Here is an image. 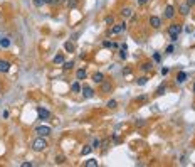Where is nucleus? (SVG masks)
I'll return each mask as SVG.
<instances>
[{
    "label": "nucleus",
    "mask_w": 195,
    "mask_h": 167,
    "mask_svg": "<svg viewBox=\"0 0 195 167\" xmlns=\"http://www.w3.org/2000/svg\"><path fill=\"white\" fill-rule=\"evenodd\" d=\"M0 46L4 47V49H7V47L10 46V41L7 37H0Z\"/></svg>",
    "instance_id": "24"
},
{
    "label": "nucleus",
    "mask_w": 195,
    "mask_h": 167,
    "mask_svg": "<svg viewBox=\"0 0 195 167\" xmlns=\"http://www.w3.org/2000/svg\"><path fill=\"white\" fill-rule=\"evenodd\" d=\"M124 30H126V22H119V24H113V26H111V29L108 30V34L118 36V34H121V32H124Z\"/></svg>",
    "instance_id": "2"
},
{
    "label": "nucleus",
    "mask_w": 195,
    "mask_h": 167,
    "mask_svg": "<svg viewBox=\"0 0 195 167\" xmlns=\"http://www.w3.org/2000/svg\"><path fill=\"white\" fill-rule=\"evenodd\" d=\"M178 12H180V15L187 17V15H188V12H190V7H188L187 4H180V5H178Z\"/></svg>",
    "instance_id": "14"
},
{
    "label": "nucleus",
    "mask_w": 195,
    "mask_h": 167,
    "mask_svg": "<svg viewBox=\"0 0 195 167\" xmlns=\"http://www.w3.org/2000/svg\"><path fill=\"white\" fill-rule=\"evenodd\" d=\"M32 2H34L35 7H44V5H46V2H44V0H32Z\"/></svg>",
    "instance_id": "33"
},
{
    "label": "nucleus",
    "mask_w": 195,
    "mask_h": 167,
    "mask_svg": "<svg viewBox=\"0 0 195 167\" xmlns=\"http://www.w3.org/2000/svg\"><path fill=\"white\" fill-rule=\"evenodd\" d=\"M153 59L157 61V63H160V61H161V56L158 54V52H155V54H153Z\"/></svg>",
    "instance_id": "35"
},
{
    "label": "nucleus",
    "mask_w": 195,
    "mask_h": 167,
    "mask_svg": "<svg viewBox=\"0 0 195 167\" xmlns=\"http://www.w3.org/2000/svg\"><path fill=\"white\" fill-rule=\"evenodd\" d=\"M20 165H22V167H32L34 164H32V162H22Z\"/></svg>",
    "instance_id": "40"
},
{
    "label": "nucleus",
    "mask_w": 195,
    "mask_h": 167,
    "mask_svg": "<svg viewBox=\"0 0 195 167\" xmlns=\"http://www.w3.org/2000/svg\"><path fill=\"white\" fill-rule=\"evenodd\" d=\"M148 22H150V26H152L153 29H160V27H161V19L157 17V15H152Z\"/></svg>",
    "instance_id": "8"
},
{
    "label": "nucleus",
    "mask_w": 195,
    "mask_h": 167,
    "mask_svg": "<svg viewBox=\"0 0 195 167\" xmlns=\"http://www.w3.org/2000/svg\"><path fill=\"white\" fill-rule=\"evenodd\" d=\"M136 101H146V96H145V94H141V96H138V98H136Z\"/></svg>",
    "instance_id": "41"
},
{
    "label": "nucleus",
    "mask_w": 195,
    "mask_h": 167,
    "mask_svg": "<svg viewBox=\"0 0 195 167\" xmlns=\"http://www.w3.org/2000/svg\"><path fill=\"white\" fill-rule=\"evenodd\" d=\"M175 14H177V12H175V7H173V5H166V7H165V12H163V17H165V19H173Z\"/></svg>",
    "instance_id": "7"
},
{
    "label": "nucleus",
    "mask_w": 195,
    "mask_h": 167,
    "mask_svg": "<svg viewBox=\"0 0 195 167\" xmlns=\"http://www.w3.org/2000/svg\"><path fill=\"white\" fill-rule=\"evenodd\" d=\"M136 4L138 5H146L148 4V0H136Z\"/></svg>",
    "instance_id": "38"
},
{
    "label": "nucleus",
    "mask_w": 195,
    "mask_h": 167,
    "mask_svg": "<svg viewBox=\"0 0 195 167\" xmlns=\"http://www.w3.org/2000/svg\"><path fill=\"white\" fill-rule=\"evenodd\" d=\"M86 167H98V160L96 159H89V160H86L84 162Z\"/></svg>",
    "instance_id": "22"
},
{
    "label": "nucleus",
    "mask_w": 195,
    "mask_h": 167,
    "mask_svg": "<svg viewBox=\"0 0 195 167\" xmlns=\"http://www.w3.org/2000/svg\"><path fill=\"white\" fill-rule=\"evenodd\" d=\"M170 41H172V42H177V41H178V36H170Z\"/></svg>",
    "instance_id": "42"
},
{
    "label": "nucleus",
    "mask_w": 195,
    "mask_h": 167,
    "mask_svg": "<svg viewBox=\"0 0 195 167\" xmlns=\"http://www.w3.org/2000/svg\"><path fill=\"white\" fill-rule=\"evenodd\" d=\"M104 24L113 26V24H115V17H113V15H106V17H104Z\"/></svg>",
    "instance_id": "27"
},
{
    "label": "nucleus",
    "mask_w": 195,
    "mask_h": 167,
    "mask_svg": "<svg viewBox=\"0 0 195 167\" xmlns=\"http://www.w3.org/2000/svg\"><path fill=\"white\" fill-rule=\"evenodd\" d=\"M77 4H79L77 0H68V2H66V5H68L69 9H76V7H77Z\"/></svg>",
    "instance_id": "26"
},
{
    "label": "nucleus",
    "mask_w": 195,
    "mask_h": 167,
    "mask_svg": "<svg viewBox=\"0 0 195 167\" xmlns=\"http://www.w3.org/2000/svg\"><path fill=\"white\" fill-rule=\"evenodd\" d=\"M64 160H66L64 155H56V164H64Z\"/></svg>",
    "instance_id": "32"
},
{
    "label": "nucleus",
    "mask_w": 195,
    "mask_h": 167,
    "mask_svg": "<svg viewBox=\"0 0 195 167\" xmlns=\"http://www.w3.org/2000/svg\"><path fill=\"white\" fill-rule=\"evenodd\" d=\"M180 32H182V26H180V24H170L168 26V34L170 36H178L180 34Z\"/></svg>",
    "instance_id": "5"
},
{
    "label": "nucleus",
    "mask_w": 195,
    "mask_h": 167,
    "mask_svg": "<svg viewBox=\"0 0 195 167\" xmlns=\"http://www.w3.org/2000/svg\"><path fill=\"white\" fill-rule=\"evenodd\" d=\"M37 115H39V120H47V118L51 116V111L46 110V108H42V107H39L37 108Z\"/></svg>",
    "instance_id": "6"
},
{
    "label": "nucleus",
    "mask_w": 195,
    "mask_h": 167,
    "mask_svg": "<svg viewBox=\"0 0 195 167\" xmlns=\"http://www.w3.org/2000/svg\"><path fill=\"white\" fill-rule=\"evenodd\" d=\"M47 147H49V144H47L46 137H40L39 135L37 138H34V142H32V149H34V152H42V150H46Z\"/></svg>",
    "instance_id": "1"
},
{
    "label": "nucleus",
    "mask_w": 195,
    "mask_h": 167,
    "mask_svg": "<svg viewBox=\"0 0 195 167\" xmlns=\"http://www.w3.org/2000/svg\"><path fill=\"white\" fill-rule=\"evenodd\" d=\"M99 147H101V140H99V138H94L93 140V149H99Z\"/></svg>",
    "instance_id": "31"
},
{
    "label": "nucleus",
    "mask_w": 195,
    "mask_h": 167,
    "mask_svg": "<svg viewBox=\"0 0 195 167\" xmlns=\"http://www.w3.org/2000/svg\"><path fill=\"white\" fill-rule=\"evenodd\" d=\"M74 68V61H64L62 63V69L64 71H69V69Z\"/></svg>",
    "instance_id": "18"
},
{
    "label": "nucleus",
    "mask_w": 195,
    "mask_h": 167,
    "mask_svg": "<svg viewBox=\"0 0 195 167\" xmlns=\"http://www.w3.org/2000/svg\"><path fill=\"white\" fill-rule=\"evenodd\" d=\"M146 83H148V76H141V78L136 79V85L138 86H143V85H146Z\"/></svg>",
    "instance_id": "23"
},
{
    "label": "nucleus",
    "mask_w": 195,
    "mask_h": 167,
    "mask_svg": "<svg viewBox=\"0 0 195 167\" xmlns=\"http://www.w3.org/2000/svg\"><path fill=\"white\" fill-rule=\"evenodd\" d=\"M136 127H145V120H136Z\"/></svg>",
    "instance_id": "39"
},
{
    "label": "nucleus",
    "mask_w": 195,
    "mask_h": 167,
    "mask_svg": "<svg viewBox=\"0 0 195 167\" xmlns=\"http://www.w3.org/2000/svg\"><path fill=\"white\" fill-rule=\"evenodd\" d=\"M128 49H126V47H119V57H121V59H126V57H128Z\"/></svg>",
    "instance_id": "25"
},
{
    "label": "nucleus",
    "mask_w": 195,
    "mask_h": 167,
    "mask_svg": "<svg viewBox=\"0 0 195 167\" xmlns=\"http://www.w3.org/2000/svg\"><path fill=\"white\" fill-rule=\"evenodd\" d=\"M51 132H52V128L49 127V125H39L37 128H35V133L40 135V137H49Z\"/></svg>",
    "instance_id": "3"
},
{
    "label": "nucleus",
    "mask_w": 195,
    "mask_h": 167,
    "mask_svg": "<svg viewBox=\"0 0 195 167\" xmlns=\"http://www.w3.org/2000/svg\"><path fill=\"white\" fill-rule=\"evenodd\" d=\"M173 51H175V47H173V46H168V47H166V54H172Z\"/></svg>",
    "instance_id": "37"
},
{
    "label": "nucleus",
    "mask_w": 195,
    "mask_h": 167,
    "mask_svg": "<svg viewBox=\"0 0 195 167\" xmlns=\"http://www.w3.org/2000/svg\"><path fill=\"white\" fill-rule=\"evenodd\" d=\"M10 63L7 59H0V73H9L10 71Z\"/></svg>",
    "instance_id": "11"
},
{
    "label": "nucleus",
    "mask_w": 195,
    "mask_h": 167,
    "mask_svg": "<svg viewBox=\"0 0 195 167\" xmlns=\"http://www.w3.org/2000/svg\"><path fill=\"white\" fill-rule=\"evenodd\" d=\"M81 93H82L84 98H93V96H94V90L89 85H82V86H81Z\"/></svg>",
    "instance_id": "4"
},
{
    "label": "nucleus",
    "mask_w": 195,
    "mask_h": 167,
    "mask_svg": "<svg viewBox=\"0 0 195 167\" xmlns=\"http://www.w3.org/2000/svg\"><path fill=\"white\" fill-rule=\"evenodd\" d=\"M99 86H101V93H111V91H113V83L111 81H106V79H104Z\"/></svg>",
    "instance_id": "9"
},
{
    "label": "nucleus",
    "mask_w": 195,
    "mask_h": 167,
    "mask_svg": "<svg viewBox=\"0 0 195 167\" xmlns=\"http://www.w3.org/2000/svg\"><path fill=\"white\" fill-rule=\"evenodd\" d=\"M187 5H188V7H194V5H195V0H187Z\"/></svg>",
    "instance_id": "43"
},
{
    "label": "nucleus",
    "mask_w": 195,
    "mask_h": 167,
    "mask_svg": "<svg viewBox=\"0 0 195 167\" xmlns=\"http://www.w3.org/2000/svg\"><path fill=\"white\" fill-rule=\"evenodd\" d=\"M165 91H166V83L163 81V83H161V85L157 88V91H155V93H157V96H161V94H165Z\"/></svg>",
    "instance_id": "16"
},
{
    "label": "nucleus",
    "mask_w": 195,
    "mask_h": 167,
    "mask_svg": "<svg viewBox=\"0 0 195 167\" xmlns=\"http://www.w3.org/2000/svg\"><path fill=\"white\" fill-rule=\"evenodd\" d=\"M64 49H66V52H74V44L71 42V41H68V42H64Z\"/></svg>",
    "instance_id": "19"
},
{
    "label": "nucleus",
    "mask_w": 195,
    "mask_h": 167,
    "mask_svg": "<svg viewBox=\"0 0 195 167\" xmlns=\"http://www.w3.org/2000/svg\"><path fill=\"white\" fill-rule=\"evenodd\" d=\"M106 107L110 108V110H113V108H116V107H118V101H116V100H110V101L106 103Z\"/></svg>",
    "instance_id": "28"
},
{
    "label": "nucleus",
    "mask_w": 195,
    "mask_h": 167,
    "mask_svg": "<svg viewBox=\"0 0 195 167\" xmlns=\"http://www.w3.org/2000/svg\"><path fill=\"white\" fill-rule=\"evenodd\" d=\"M194 93H195V83H194Z\"/></svg>",
    "instance_id": "45"
},
{
    "label": "nucleus",
    "mask_w": 195,
    "mask_h": 167,
    "mask_svg": "<svg viewBox=\"0 0 195 167\" xmlns=\"http://www.w3.org/2000/svg\"><path fill=\"white\" fill-rule=\"evenodd\" d=\"M66 2H68V0H52V2H51V5H52V7H57V5L66 4Z\"/></svg>",
    "instance_id": "30"
},
{
    "label": "nucleus",
    "mask_w": 195,
    "mask_h": 167,
    "mask_svg": "<svg viewBox=\"0 0 195 167\" xmlns=\"http://www.w3.org/2000/svg\"><path fill=\"white\" fill-rule=\"evenodd\" d=\"M141 69H143L145 73H150L153 69V63H150V61H145L143 64H141Z\"/></svg>",
    "instance_id": "17"
},
{
    "label": "nucleus",
    "mask_w": 195,
    "mask_h": 167,
    "mask_svg": "<svg viewBox=\"0 0 195 167\" xmlns=\"http://www.w3.org/2000/svg\"><path fill=\"white\" fill-rule=\"evenodd\" d=\"M103 81H104V74H103L101 71H96V73L93 74V83H96V85H101Z\"/></svg>",
    "instance_id": "12"
},
{
    "label": "nucleus",
    "mask_w": 195,
    "mask_h": 167,
    "mask_svg": "<svg viewBox=\"0 0 195 167\" xmlns=\"http://www.w3.org/2000/svg\"><path fill=\"white\" fill-rule=\"evenodd\" d=\"M187 78H188V74H187L185 71H178L177 78H175V81H177V85H183V83L187 81Z\"/></svg>",
    "instance_id": "10"
},
{
    "label": "nucleus",
    "mask_w": 195,
    "mask_h": 167,
    "mask_svg": "<svg viewBox=\"0 0 195 167\" xmlns=\"http://www.w3.org/2000/svg\"><path fill=\"white\" fill-rule=\"evenodd\" d=\"M119 14H121V17L130 19V17H133V9H131V7H123Z\"/></svg>",
    "instance_id": "13"
},
{
    "label": "nucleus",
    "mask_w": 195,
    "mask_h": 167,
    "mask_svg": "<svg viewBox=\"0 0 195 167\" xmlns=\"http://www.w3.org/2000/svg\"><path fill=\"white\" fill-rule=\"evenodd\" d=\"M64 63V54H56L54 56V64H62Z\"/></svg>",
    "instance_id": "21"
},
{
    "label": "nucleus",
    "mask_w": 195,
    "mask_h": 167,
    "mask_svg": "<svg viewBox=\"0 0 195 167\" xmlns=\"http://www.w3.org/2000/svg\"><path fill=\"white\" fill-rule=\"evenodd\" d=\"M168 73H170V68H161V74H163V76H166Z\"/></svg>",
    "instance_id": "36"
},
{
    "label": "nucleus",
    "mask_w": 195,
    "mask_h": 167,
    "mask_svg": "<svg viewBox=\"0 0 195 167\" xmlns=\"http://www.w3.org/2000/svg\"><path fill=\"white\" fill-rule=\"evenodd\" d=\"M93 150V147H89V145H84L82 149H81V155H88L89 152Z\"/></svg>",
    "instance_id": "29"
},
{
    "label": "nucleus",
    "mask_w": 195,
    "mask_h": 167,
    "mask_svg": "<svg viewBox=\"0 0 195 167\" xmlns=\"http://www.w3.org/2000/svg\"><path fill=\"white\" fill-rule=\"evenodd\" d=\"M86 76H88V73H86V69L84 68H81L76 71V79L77 81H82V79H86Z\"/></svg>",
    "instance_id": "15"
},
{
    "label": "nucleus",
    "mask_w": 195,
    "mask_h": 167,
    "mask_svg": "<svg viewBox=\"0 0 195 167\" xmlns=\"http://www.w3.org/2000/svg\"><path fill=\"white\" fill-rule=\"evenodd\" d=\"M103 47L110 49V47H113V42H111V41H103Z\"/></svg>",
    "instance_id": "34"
},
{
    "label": "nucleus",
    "mask_w": 195,
    "mask_h": 167,
    "mask_svg": "<svg viewBox=\"0 0 195 167\" xmlns=\"http://www.w3.org/2000/svg\"><path fill=\"white\" fill-rule=\"evenodd\" d=\"M44 2H46V5H51V2H52V0H44Z\"/></svg>",
    "instance_id": "44"
},
{
    "label": "nucleus",
    "mask_w": 195,
    "mask_h": 167,
    "mask_svg": "<svg viewBox=\"0 0 195 167\" xmlns=\"http://www.w3.org/2000/svg\"><path fill=\"white\" fill-rule=\"evenodd\" d=\"M71 91H72V93H79V91H81L79 81H74V83H72V85H71Z\"/></svg>",
    "instance_id": "20"
}]
</instances>
